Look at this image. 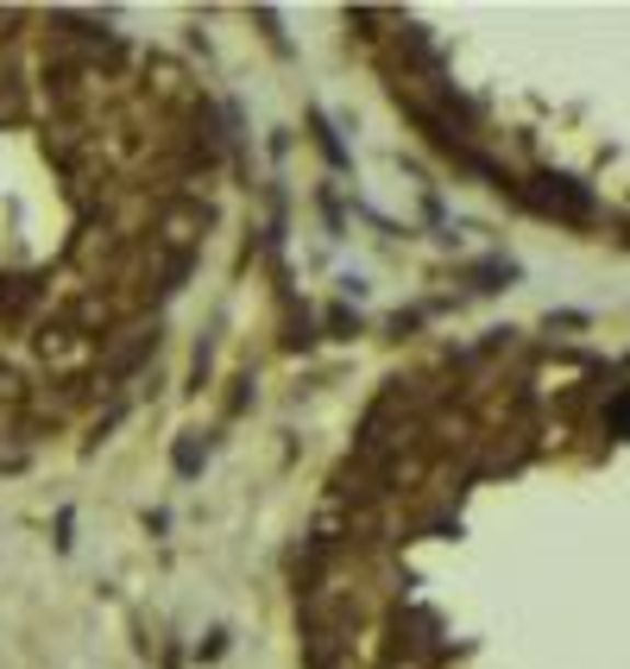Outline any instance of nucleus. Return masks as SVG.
<instances>
[{
	"label": "nucleus",
	"instance_id": "1",
	"mask_svg": "<svg viewBox=\"0 0 630 669\" xmlns=\"http://www.w3.org/2000/svg\"><path fill=\"white\" fill-rule=\"evenodd\" d=\"M309 127H316V146H322V158H328V165H334V171H353V152L341 146V133H334V121H328L322 107L309 114Z\"/></svg>",
	"mask_w": 630,
	"mask_h": 669
},
{
	"label": "nucleus",
	"instance_id": "2",
	"mask_svg": "<svg viewBox=\"0 0 630 669\" xmlns=\"http://www.w3.org/2000/svg\"><path fill=\"white\" fill-rule=\"evenodd\" d=\"M202 462H208V449H202V442H176V474H196Z\"/></svg>",
	"mask_w": 630,
	"mask_h": 669
},
{
	"label": "nucleus",
	"instance_id": "3",
	"mask_svg": "<svg viewBox=\"0 0 630 669\" xmlns=\"http://www.w3.org/2000/svg\"><path fill=\"white\" fill-rule=\"evenodd\" d=\"M221 650H227V625H215V632H208V644H196V657H202V664H215Z\"/></svg>",
	"mask_w": 630,
	"mask_h": 669
}]
</instances>
